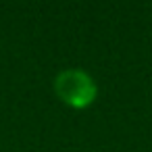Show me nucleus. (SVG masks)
I'll list each match as a JSON object with an SVG mask.
<instances>
[{
    "label": "nucleus",
    "mask_w": 152,
    "mask_h": 152,
    "mask_svg": "<svg viewBox=\"0 0 152 152\" xmlns=\"http://www.w3.org/2000/svg\"><path fill=\"white\" fill-rule=\"evenodd\" d=\"M52 90H54L56 98L73 110H86L98 98L96 79L88 71L77 69V67L58 71L52 81Z\"/></svg>",
    "instance_id": "nucleus-1"
}]
</instances>
